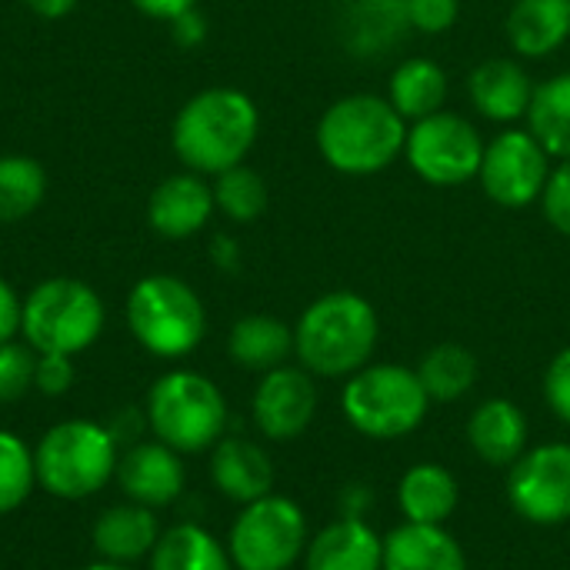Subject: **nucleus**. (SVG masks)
<instances>
[{"mask_svg":"<svg viewBox=\"0 0 570 570\" xmlns=\"http://www.w3.org/2000/svg\"><path fill=\"white\" fill-rule=\"evenodd\" d=\"M250 414H254L257 431L267 441L287 444L301 438L317 417L314 374H307L304 367H291V364L261 374V384L250 401Z\"/></svg>","mask_w":570,"mask_h":570,"instance_id":"13","label":"nucleus"},{"mask_svg":"<svg viewBox=\"0 0 570 570\" xmlns=\"http://www.w3.org/2000/svg\"><path fill=\"white\" fill-rule=\"evenodd\" d=\"M411 33L407 0H347L341 13V37L351 57L377 60L404 43Z\"/></svg>","mask_w":570,"mask_h":570,"instance_id":"17","label":"nucleus"},{"mask_svg":"<svg viewBox=\"0 0 570 570\" xmlns=\"http://www.w3.org/2000/svg\"><path fill=\"white\" fill-rule=\"evenodd\" d=\"M227 354L237 367L267 374L274 367H284L294 354V327L271 314H247L230 327Z\"/></svg>","mask_w":570,"mask_h":570,"instance_id":"25","label":"nucleus"},{"mask_svg":"<svg viewBox=\"0 0 570 570\" xmlns=\"http://www.w3.org/2000/svg\"><path fill=\"white\" fill-rule=\"evenodd\" d=\"M381 321L367 297L354 291L321 294L294 324V354L314 377H351L371 364Z\"/></svg>","mask_w":570,"mask_h":570,"instance_id":"2","label":"nucleus"},{"mask_svg":"<svg viewBox=\"0 0 570 570\" xmlns=\"http://www.w3.org/2000/svg\"><path fill=\"white\" fill-rule=\"evenodd\" d=\"M150 570H234L230 551L200 524H177L150 551Z\"/></svg>","mask_w":570,"mask_h":570,"instance_id":"27","label":"nucleus"},{"mask_svg":"<svg viewBox=\"0 0 570 570\" xmlns=\"http://www.w3.org/2000/svg\"><path fill=\"white\" fill-rule=\"evenodd\" d=\"M147 424L177 454L210 451L227 428V401L220 387L197 371H170L147 394Z\"/></svg>","mask_w":570,"mask_h":570,"instance_id":"5","label":"nucleus"},{"mask_svg":"<svg viewBox=\"0 0 570 570\" xmlns=\"http://www.w3.org/2000/svg\"><path fill=\"white\" fill-rule=\"evenodd\" d=\"M504 33L518 57H551L570 40V0H514L504 20Z\"/></svg>","mask_w":570,"mask_h":570,"instance_id":"21","label":"nucleus"},{"mask_svg":"<svg viewBox=\"0 0 570 570\" xmlns=\"http://www.w3.org/2000/svg\"><path fill=\"white\" fill-rule=\"evenodd\" d=\"M384 570H468V554L441 524H397L384 538Z\"/></svg>","mask_w":570,"mask_h":570,"instance_id":"22","label":"nucleus"},{"mask_svg":"<svg viewBox=\"0 0 570 570\" xmlns=\"http://www.w3.org/2000/svg\"><path fill=\"white\" fill-rule=\"evenodd\" d=\"M170 33H174V40H177L180 47H197V43H204V37H207V20H204L200 10L194 7V10L180 13L177 20H170Z\"/></svg>","mask_w":570,"mask_h":570,"instance_id":"39","label":"nucleus"},{"mask_svg":"<svg viewBox=\"0 0 570 570\" xmlns=\"http://www.w3.org/2000/svg\"><path fill=\"white\" fill-rule=\"evenodd\" d=\"M544 401L551 414L570 428V347H561L544 371Z\"/></svg>","mask_w":570,"mask_h":570,"instance_id":"36","label":"nucleus"},{"mask_svg":"<svg viewBox=\"0 0 570 570\" xmlns=\"http://www.w3.org/2000/svg\"><path fill=\"white\" fill-rule=\"evenodd\" d=\"M120 491L144 508H167L184 494V464L174 448L164 441L134 444L124 458H117Z\"/></svg>","mask_w":570,"mask_h":570,"instance_id":"15","label":"nucleus"},{"mask_svg":"<svg viewBox=\"0 0 570 570\" xmlns=\"http://www.w3.org/2000/svg\"><path fill=\"white\" fill-rule=\"evenodd\" d=\"M407 17L414 33H448L461 17V0H407Z\"/></svg>","mask_w":570,"mask_h":570,"instance_id":"35","label":"nucleus"},{"mask_svg":"<svg viewBox=\"0 0 570 570\" xmlns=\"http://www.w3.org/2000/svg\"><path fill=\"white\" fill-rule=\"evenodd\" d=\"M20 321H23V301L17 297V291L0 277V344L13 341L20 334Z\"/></svg>","mask_w":570,"mask_h":570,"instance_id":"38","label":"nucleus"},{"mask_svg":"<svg viewBox=\"0 0 570 570\" xmlns=\"http://www.w3.org/2000/svg\"><path fill=\"white\" fill-rule=\"evenodd\" d=\"M87 570H127L124 564H114V561H97V564H90Z\"/></svg>","mask_w":570,"mask_h":570,"instance_id":"43","label":"nucleus"},{"mask_svg":"<svg viewBox=\"0 0 570 570\" xmlns=\"http://www.w3.org/2000/svg\"><path fill=\"white\" fill-rule=\"evenodd\" d=\"M73 357L67 354H37L33 364V387L47 397H60L73 387Z\"/></svg>","mask_w":570,"mask_h":570,"instance_id":"37","label":"nucleus"},{"mask_svg":"<svg viewBox=\"0 0 570 570\" xmlns=\"http://www.w3.org/2000/svg\"><path fill=\"white\" fill-rule=\"evenodd\" d=\"M484 144L488 140L468 117L438 110L407 127L404 160L431 187H461L478 177Z\"/></svg>","mask_w":570,"mask_h":570,"instance_id":"10","label":"nucleus"},{"mask_svg":"<svg viewBox=\"0 0 570 570\" xmlns=\"http://www.w3.org/2000/svg\"><path fill=\"white\" fill-rule=\"evenodd\" d=\"M307 518L297 501L267 494L244 504L237 514L227 551L234 570H291L307 551Z\"/></svg>","mask_w":570,"mask_h":570,"instance_id":"9","label":"nucleus"},{"mask_svg":"<svg viewBox=\"0 0 570 570\" xmlns=\"http://www.w3.org/2000/svg\"><path fill=\"white\" fill-rule=\"evenodd\" d=\"M508 501L514 514L534 528H561L570 521V444L551 441L528 448L508 468Z\"/></svg>","mask_w":570,"mask_h":570,"instance_id":"11","label":"nucleus"},{"mask_svg":"<svg viewBox=\"0 0 570 570\" xmlns=\"http://www.w3.org/2000/svg\"><path fill=\"white\" fill-rule=\"evenodd\" d=\"M548 174H551V154L541 147V140L531 130L508 127L484 144L478 180L488 200L508 210H521L541 200Z\"/></svg>","mask_w":570,"mask_h":570,"instance_id":"12","label":"nucleus"},{"mask_svg":"<svg viewBox=\"0 0 570 570\" xmlns=\"http://www.w3.org/2000/svg\"><path fill=\"white\" fill-rule=\"evenodd\" d=\"M431 397L417 371L404 364H367L344 381L341 414L371 441H397L414 434L428 417Z\"/></svg>","mask_w":570,"mask_h":570,"instance_id":"4","label":"nucleus"},{"mask_svg":"<svg viewBox=\"0 0 570 570\" xmlns=\"http://www.w3.org/2000/svg\"><path fill=\"white\" fill-rule=\"evenodd\" d=\"M210 187H214V207L234 224H254L267 210V184L247 164L217 174Z\"/></svg>","mask_w":570,"mask_h":570,"instance_id":"31","label":"nucleus"},{"mask_svg":"<svg viewBox=\"0 0 570 570\" xmlns=\"http://www.w3.org/2000/svg\"><path fill=\"white\" fill-rule=\"evenodd\" d=\"M534 87L538 83L514 57H488L468 77V97L474 110L494 124H514L528 117Z\"/></svg>","mask_w":570,"mask_h":570,"instance_id":"16","label":"nucleus"},{"mask_svg":"<svg viewBox=\"0 0 570 570\" xmlns=\"http://www.w3.org/2000/svg\"><path fill=\"white\" fill-rule=\"evenodd\" d=\"M541 210L558 234L570 237V160H558V167H551L541 194Z\"/></svg>","mask_w":570,"mask_h":570,"instance_id":"34","label":"nucleus"},{"mask_svg":"<svg viewBox=\"0 0 570 570\" xmlns=\"http://www.w3.org/2000/svg\"><path fill=\"white\" fill-rule=\"evenodd\" d=\"M210 478H214V488L237 504H250V501L274 494L271 454L247 438H220L214 444Z\"/></svg>","mask_w":570,"mask_h":570,"instance_id":"20","label":"nucleus"},{"mask_svg":"<svg viewBox=\"0 0 570 570\" xmlns=\"http://www.w3.org/2000/svg\"><path fill=\"white\" fill-rule=\"evenodd\" d=\"M210 254H214V261H217L224 271H234L237 261H240V250H237V244H234L230 237H217L214 247H210Z\"/></svg>","mask_w":570,"mask_h":570,"instance_id":"42","label":"nucleus"},{"mask_svg":"<svg viewBox=\"0 0 570 570\" xmlns=\"http://www.w3.org/2000/svg\"><path fill=\"white\" fill-rule=\"evenodd\" d=\"M257 130L261 114L244 90L207 87L177 110L170 144L187 170L217 177L244 164V157L257 144Z\"/></svg>","mask_w":570,"mask_h":570,"instance_id":"1","label":"nucleus"},{"mask_svg":"<svg viewBox=\"0 0 570 570\" xmlns=\"http://www.w3.org/2000/svg\"><path fill=\"white\" fill-rule=\"evenodd\" d=\"M33 481H37V468L30 448L17 434L0 431V514L17 511L30 498Z\"/></svg>","mask_w":570,"mask_h":570,"instance_id":"32","label":"nucleus"},{"mask_svg":"<svg viewBox=\"0 0 570 570\" xmlns=\"http://www.w3.org/2000/svg\"><path fill=\"white\" fill-rule=\"evenodd\" d=\"M157 541H160V528L154 508L134 501L107 508L94 524V551L100 554V561H114V564L140 561L157 548Z\"/></svg>","mask_w":570,"mask_h":570,"instance_id":"24","label":"nucleus"},{"mask_svg":"<svg viewBox=\"0 0 570 570\" xmlns=\"http://www.w3.org/2000/svg\"><path fill=\"white\" fill-rule=\"evenodd\" d=\"M528 130L554 160H570V70L534 87L528 107Z\"/></svg>","mask_w":570,"mask_h":570,"instance_id":"28","label":"nucleus"},{"mask_svg":"<svg viewBox=\"0 0 570 570\" xmlns=\"http://www.w3.org/2000/svg\"><path fill=\"white\" fill-rule=\"evenodd\" d=\"M33 468L53 498L83 501L117 474L114 434L94 421H63L40 438Z\"/></svg>","mask_w":570,"mask_h":570,"instance_id":"7","label":"nucleus"},{"mask_svg":"<svg viewBox=\"0 0 570 570\" xmlns=\"http://www.w3.org/2000/svg\"><path fill=\"white\" fill-rule=\"evenodd\" d=\"M127 324L137 344L154 357H187L207 334L204 301L190 284L170 274H150L127 297Z\"/></svg>","mask_w":570,"mask_h":570,"instance_id":"6","label":"nucleus"},{"mask_svg":"<svg viewBox=\"0 0 570 570\" xmlns=\"http://www.w3.org/2000/svg\"><path fill=\"white\" fill-rule=\"evenodd\" d=\"M304 570H384V538L364 518L344 514L307 541Z\"/></svg>","mask_w":570,"mask_h":570,"instance_id":"18","label":"nucleus"},{"mask_svg":"<svg viewBox=\"0 0 570 570\" xmlns=\"http://www.w3.org/2000/svg\"><path fill=\"white\" fill-rule=\"evenodd\" d=\"M37 17H47V20H57V17H67L80 0H23Z\"/></svg>","mask_w":570,"mask_h":570,"instance_id":"41","label":"nucleus"},{"mask_svg":"<svg viewBox=\"0 0 570 570\" xmlns=\"http://www.w3.org/2000/svg\"><path fill=\"white\" fill-rule=\"evenodd\" d=\"M387 100L394 110L414 124L438 110H444L448 100V70L431 57H407L394 67L387 83Z\"/></svg>","mask_w":570,"mask_h":570,"instance_id":"26","label":"nucleus"},{"mask_svg":"<svg viewBox=\"0 0 570 570\" xmlns=\"http://www.w3.org/2000/svg\"><path fill=\"white\" fill-rule=\"evenodd\" d=\"M214 210V187L204 180V174L184 170L157 184L147 200V224L167 240H184L200 234Z\"/></svg>","mask_w":570,"mask_h":570,"instance_id":"14","label":"nucleus"},{"mask_svg":"<svg viewBox=\"0 0 570 570\" xmlns=\"http://www.w3.org/2000/svg\"><path fill=\"white\" fill-rule=\"evenodd\" d=\"M417 377L431 397V404H454L464 394L474 391L478 384V357L464 347V344H438L431 347L421 364H417Z\"/></svg>","mask_w":570,"mask_h":570,"instance_id":"29","label":"nucleus"},{"mask_svg":"<svg viewBox=\"0 0 570 570\" xmlns=\"http://www.w3.org/2000/svg\"><path fill=\"white\" fill-rule=\"evenodd\" d=\"M47 197V170L23 154L0 157V224L30 217Z\"/></svg>","mask_w":570,"mask_h":570,"instance_id":"30","label":"nucleus"},{"mask_svg":"<svg viewBox=\"0 0 570 570\" xmlns=\"http://www.w3.org/2000/svg\"><path fill=\"white\" fill-rule=\"evenodd\" d=\"M464 434H468L471 451L484 464H491V468H511L528 451L531 428H528L524 411L514 401L491 397V401H481L471 411Z\"/></svg>","mask_w":570,"mask_h":570,"instance_id":"19","label":"nucleus"},{"mask_svg":"<svg viewBox=\"0 0 570 570\" xmlns=\"http://www.w3.org/2000/svg\"><path fill=\"white\" fill-rule=\"evenodd\" d=\"M461 504L458 478L434 461L414 464L397 481V511L407 524H448Z\"/></svg>","mask_w":570,"mask_h":570,"instance_id":"23","label":"nucleus"},{"mask_svg":"<svg viewBox=\"0 0 570 570\" xmlns=\"http://www.w3.org/2000/svg\"><path fill=\"white\" fill-rule=\"evenodd\" d=\"M33 364L37 351L30 344H0V404H13L33 387Z\"/></svg>","mask_w":570,"mask_h":570,"instance_id":"33","label":"nucleus"},{"mask_svg":"<svg viewBox=\"0 0 570 570\" xmlns=\"http://www.w3.org/2000/svg\"><path fill=\"white\" fill-rule=\"evenodd\" d=\"M140 13H147V17H154V20H177L180 13H187V10H194L197 7V0H130Z\"/></svg>","mask_w":570,"mask_h":570,"instance_id":"40","label":"nucleus"},{"mask_svg":"<svg viewBox=\"0 0 570 570\" xmlns=\"http://www.w3.org/2000/svg\"><path fill=\"white\" fill-rule=\"evenodd\" d=\"M407 120L381 94H347L317 120V150L324 164L347 177H371L404 157Z\"/></svg>","mask_w":570,"mask_h":570,"instance_id":"3","label":"nucleus"},{"mask_svg":"<svg viewBox=\"0 0 570 570\" xmlns=\"http://www.w3.org/2000/svg\"><path fill=\"white\" fill-rule=\"evenodd\" d=\"M23 341L37 354H80L104 331L100 294L73 277H50L23 297Z\"/></svg>","mask_w":570,"mask_h":570,"instance_id":"8","label":"nucleus"}]
</instances>
